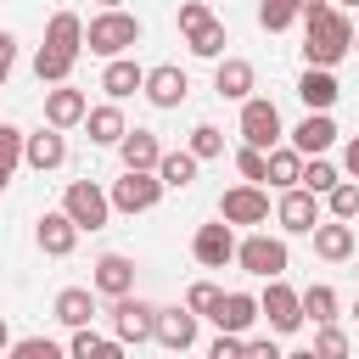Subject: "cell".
Wrapping results in <instances>:
<instances>
[{
    "label": "cell",
    "instance_id": "6da1fadb",
    "mask_svg": "<svg viewBox=\"0 0 359 359\" xmlns=\"http://www.w3.org/2000/svg\"><path fill=\"white\" fill-rule=\"evenodd\" d=\"M353 50V22L342 6H320L314 17H303V56L309 67H337Z\"/></svg>",
    "mask_w": 359,
    "mask_h": 359
},
{
    "label": "cell",
    "instance_id": "7a4b0ae2",
    "mask_svg": "<svg viewBox=\"0 0 359 359\" xmlns=\"http://www.w3.org/2000/svg\"><path fill=\"white\" fill-rule=\"evenodd\" d=\"M84 45H90L95 56H123L129 45H140V17H129V11H118V6H107L101 17H90V22H84Z\"/></svg>",
    "mask_w": 359,
    "mask_h": 359
},
{
    "label": "cell",
    "instance_id": "3957f363",
    "mask_svg": "<svg viewBox=\"0 0 359 359\" xmlns=\"http://www.w3.org/2000/svg\"><path fill=\"white\" fill-rule=\"evenodd\" d=\"M107 196L118 213H151L163 202V180H157V168H123V180H112Z\"/></svg>",
    "mask_w": 359,
    "mask_h": 359
},
{
    "label": "cell",
    "instance_id": "277c9868",
    "mask_svg": "<svg viewBox=\"0 0 359 359\" xmlns=\"http://www.w3.org/2000/svg\"><path fill=\"white\" fill-rule=\"evenodd\" d=\"M62 213H67L79 230H107V219H112V196H107L95 180H73L67 196H62Z\"/></svg>",
    "mask_w": 359,
    "mask_h": 359
},
{
    "label": "cell",
    "instance_id": "5b68a950",
    "mask_svg": "<svg viewBox=\"0 0 359 359\" xmlns=\"http://www.w3.org/2000/svg\"><path fill=\"white\" fill-rule=\"evenodd\" d=\"M236 264H241L247 275H258V280H269V275H286V241H280V236H264V230H252L247 241H236Z\"/></svg>",
    "mask_w": 359,
    "mask_h": 359
},
{
    "label": "cell",
    "instance_id": "8992f818",
    "mask_svg": "<svg viewBox=\"0 0 359 359\" xmlns=\"http://www.w3.org/2000/svg\"><path fill=\"white\" fill-rule=\"evenodd\" d=\"M107 320H112V337H118L123 348H129V342L140 348V342H151L157 309H151V303H140L135 292H123V297H112V314H107Z\"/></svg>",
    "mask_w": 359,
    "mask_h": 359
},
{
    "label": "cell",
    "instance_id": "52a82bcc",
    "mask_svg": "<svg viewBox=\"0 0 359 359\" xmlns=\"http://www.w3.org/2000/svg\"><path fill=\"white\" fill-rule=\"evenodd\" d=\"M219 219H224V224H269V191L252 185V180L230 185V191L219 196Z\"/></svg>",
    "mask_w": 359,
    "mask_h": 359
},
{
    "label": "cell",
    "instance_id": "ba28073f",
    "mask_svg": "<svg viewBox=\"0 0 359 359\" xmlns=\"http://www.w3.org/2000/svg\"><path fill=\"white\" fill-rule=\"evenodd\" d=\"M258 320H269L275 337H292V331L303 325V303H297V292H292L280 275H269V292L258 297Z\"/></svg>",
    "mask_w": 359,
    "mask_h": 359
},
{
    "label": "cell",
    "instance_id": "9c48e42d",
    "mask_svg": "<svg viewBox=\"0 0 359 359\" xmlns=\"http://www.w3.org/2000/svg\"><path fill=\"white\" fill-rule=\"evenodd\" d=\"M241 140L258 146V151H269V146L280 140V112H275V101H264V95H247V101H241Z\"/></svg>",
    "mask_w": 359,
    "mask_h": 359
},
{
    "label": "cell",
    "instance_id": "30bf717a",
    "mask_svg": "<svg viewBox=\"0 0 359 359\" xmlns=\"http://www.w3.org/2000/svg\"><path fill=\"white\" fill-rule=\"evenodd\" d=\"M275 219H280V230L309 236V230L320 224V196H314V191H303V185H286V191H280V202H275Z\"/></svg>",
    "mask_w": 359,
    "mask_h": 359
},
{
    "label": "cell",
    "instance_id": "8fae6325",
    "mask_svg": "<svg viewBox=\"0 0 359 359\" xmlns=\"http://www.w3.org/2000/svg\"><path fill=\"white\" fill-rule=\"evenodd\" d=\"M236 224H224V219H213V224H202L196 236H191V252H196V264L202 269H224L230 258H236V236H230Z\"/></svg>",
    "mask_w": 359,
    "mask_h": 359
},
{
    "label": "cell",
    "instance_id": "7c38bea8",
    "mask_svg": "<svg viewBox=\"0 0 359 359\" xmlns=\"http://www.w3.org/2000/svg\"><path fill=\"white\" fill-rule=\"evenodd\" d=\"M146 101L151 107H180L185 95H191V79H185V67H174V62H163V67H146Z\"/></svg>",
    "mask_w": 359,
    "mask_h": 359
},
{
    "label": "cell",
    "instance_id": "4fadbf2b",
    "mask_svg": "<svg viewBox=\"0 0 359 359\" xmlns=\"http://www.w3.org/2000/svg\"><path fill=\"white\" fill-rule=\"evenodd\" d=\"M84 112H90V95L73 90L67 79H62L56 90H45V123H50V129H73V123H84Z\"/></svg>",
    "mask_w": 359,
    "mask_h": 359
},
{
    "label": "cell",
    "instance_id": "5bb4252c",
    "mask_svg": "<svg viewBox=\"0 0 359 359\" xmlns=\"http://www.w3.org/2000/svg\"><path fill=\"white\" fill-rule=\"evenodd\" d=\"M151 342H163L168 353H185V348H196V314H191V309H157Z\"/></svg>",
    "mask_w": 359,
    "mask_h": 359
},
{
    "label": "cell",
    "instance_id": "9a60e30c",
    "mask_svg": "<svg viewBox=\"0 0 359 359\" xmlns=\"http://www.w3.org/2000/svg\"><path fill=\"white\" fill-rule=\"evenodd\" d=\"M22 163L28 168H39V174H50V168H62L67 163V140H62V129H39V135H22Z\"/></svg>",
    "mask_w": 359,
    "mask_h": 359
},
{
    "label": "cell",
    "instance_id": "2e32d148",
    "mask_svg": "<svg viewBox=\"0 0 359 359\" xmlns=\"http://www.w3.org/2000/svg\"><path fill=\"white\" fill-rule=\"evenodd\" d=\"M90 286H95L101 297H123V292H135V258H123V252H101Z\"/></svg>",
    "mask_w": 359,
    "mask_h": 359
},
{
    "label": "cell",
    "instance_id": "e0dca14e",
    "mask_svg": "<svg viewBox=\"0 0 359 359\" xmlns=\"http://www.w3.org/2000/svg\"><path fill=\"white\" fill-rule=\"evenodd\" d=\"M252 84H258V73H252L247 56H219V67H213V90H219L224 101H247Z\"/></svg>",
    "mask_w": 359,
    "mask_h": 359
},
{
    "label": "cell",
    "instance_id": "ac0fdd59",
    "mask_svg": "<svg viewBox=\"0 0 359 359\" xmlns=\"http://www.w3.org/2000/svg\"><path fill=\"white\" fill-rule=\"evenodd\" d=\"M34 241H39V252H50V258H67L73 247H79V224L56 208V213H39V230H34Z\"/></svg>",
    "mask_w": 359,
    "mask_h": 359
},
{
    "label": "cell",
    "instance_id": "d6986e66",
    "mask_svg": "<svg viewBox=\"0 0 359 359\" xmlns=\"http://www.w3.org/2000/svg\"><path fill=\"white\" fill-rule=\"evenodd\" d=\"M208 320H213L219 331H247V325L258 320V297H252V292H219V303L208 309Z\"/></svg>",
    "mask_w": 359,
    "mask_h": 359
},
{
    "label": "cell",
    "instance_id": "ffe728a7",
    "mask_svg": "<svg viewBox=\"0 0 359 359\" xmlns=\"http://www.w3.org/2000/svg\"><path fill=\"white\" fill-rule=\"evenodd\" d=\"M337 95H342V84H337V73H331V67H309V73L297 79V101H303L309 112H331V107H337Z\"/></svg>",
    "mask_w": 359,
    "mask_h": 359
},
{
    "label": "cell",
    "instance_id": "44dd1931",
    "mask_svg": "<svg viewBox=\"0 0 359 359\" xmlns=\"http://www.w3.org/2000/svg\"><path fill=\"white\" fill-rule=\"evenodd\" d=\"M180 34H185L191 56H208V62H219V56H224V22H219L213 11H202V17H196V22H185Z\"/></svg>",
    "mask_w": 359,
    "mask_h": 359
},
{
    "label": "cell",
    "instance_id": "7402d4cb",
    "mask_svg": "<svg viewBox=\"0 0 359 359\" xmlns=\"http://www.w3.org/2000/svg\"><path fill=\"white\" fill-rule=\"evenodd\" d=\"M309 236H314V252H320L325 264H342V258H353V219H331V224H314Z\"/></svg>",
    "mask_w": 359,
    "mask_h": 359
},
{
    "label": "cell",
    "instance_id": "603a6c76",
    "mask_svg": "<svg viewBox=\"0 0 359 359\" xmlns=\"http://www.w3.org/2000/svg\"><path fill=\"white\" fill-rule=\"evenodd\" d=\"M146 84V67L140 62H129V56H107V73H101V90L112 95V101H129L135 90Z\"/></svg>",
    "mask_w": 359,
    "mask_h": 359
},
{
    "label": "cell",
    "instance_id": "cb8c5ba5",
    "mask_svg": "<svg viewBox=\"0 0 359 359\" xmlns=\"http://www.w3.org/2000/svg\"><path fill=\"white\" fill-rule=\"evenodd\" d=\"M331 140H337V123H331V112H309V118L292 129V146H297L303 157H314V151H331Z\"/></svg>",
    "mask_w": 359,
    "mask_h": 359
},
{
    "label": "cell",
    "instance_id": "d4e9b609",
    "mask_svg": "<svg viewBox=\"0 0 359 359\" xmlns=\"http://www.w3.org/2000/svg\"><path fill=\"white\" fill-rule=\"evenodd\" d=\"M118 157H123V168H157V157H163V140H157L151 129H123V140H118Z\"/></svg>",
    "mask_w": 359,
    "mask_h": 359
},
{
    "label": "cell",
    "instance_id": "484cf974",
    "mask_svg": "<svg viewBox=\"0 0 359 359\" xmlns=\"http://www.w3.org/2000/svg\"><path fill=\"white\" fill-rule=\"evenodd\" d=\"M84 129H90V140H95V146H118L129 123H123L118 101H107V107H90V112H84Z\"/></svg>",
    "mask_w": 359,
    "mask_h": 359
},
{
    "label": "cell",
    "instance_id": "4316f807",
    "mask_svg": "<svg viewBox=\"0 0 359 359\" xmlns=\"http://www.w3.org/2000/svg\"><path fill=\"white\" fill-rule=\"evenodd\" d=\"M297 174H303V151H297V146H269V151H264V180H269V185L286 191V185H297Z\"/></svg>",
    "mask_w": 359,
    "mask_h": 359
},
{
    "label": "cell",
    "instance_id": "83f0119b",
    "mask_svg": "<svg viewBox=\"0 0 359 359\" xmlns=\"http://www.w3.org/2000/svg\"><path fill=\"white\" fill-rule=\"evenodd\" d=\"M196 168H202V163L191 157V146H185V151H163V157H157V180H163V191H185V185L196 180Z\"/></svg>",
    "mask_w": 359,
    "mask_h": 359
},
{
    "label": "cell",
    "instance_id": "f1b7e54d",
    "mask_svg": "<svg viewBox=\"0 0 359 359\" xmlns=\"http://www.w3.org/2000/svg\"><path fill=\"white\" fill-rule=\"evenodd\" d=\"M56 320H62V325H90V320H95L90 286H62V292H56Z\"/></svg>",
    "mask_w": 359,
    "mask_h": 359
},
{
    "label": "cell",
    "instance_id": "f546056e",
    "mask_svg": "<svg viewBox=\"0 0 359 359\" xmlns=\"http://www.w3.org/2000/svg\"><path fill=\"white\" fill-rule=\"evenodd\" d=\"M67 353H73V359H118L123 342H118V337H101V331H90V325H73Z\"/></svg>",
    "mask_w": 359,
    "mask_h": 359
},
{
    "label": "cell",
    "instance_id": "4dcf8cb0",
    "mask_svg": "<svg viewBox=\"0 0 359 359\" xmlns=\"http://www.w3.org/2000/svg\"><path fill=\"white\" fill-rule=\"evenodd\" d=\"M45 45H56V50H84V22L73 17V11H56L50 17V28H45Z\"/></svg>",
    "mask_w": 359,
    "mask_h": 359
},
{
    "label": "cell",
    "instance_id": "1f68e13d",
    "mask_svg": "<svg viewBox=\"0 0 359 359\" xmlns=\"http://www.w3.org/2000/svg\"><path fill=\"white\" fill-rule=\"evenodd\" d=\"M73 50H56V45H39L34 50V73H39V84H62L67 73H73Z\"/></svg>",
    "mask_w": 359,
    "mask_h": 359
},
{
    "label": "cell",
    "instance_id": "d6a6232c",
    "mask_svg": "<svg viewBox=\"0 0 359 359\" xmlns=\"http://www.w3.org/2000/svg\"><path fill=\"white\" fill-rule=\"evenodd\" d=\"M337 180H342V174H337V163H325V151H314V157L303 163V174H297V185H303V191H314V196H325Z\"/></svg>",
    "mask_w": 359,
    "mask_h": 359
},
{
    "label": "cell",
    "instance_id": "836d02e7",
    "mask_svg": "<svg viewBox=\"0 0 359 359\" xmlns=\"http://www.w3.org/2000/svg\"><path fill=\"white\" fill-rule=\"evenodd\" d=\"M297 303H303V320H314V325L337 320V292L331 286H309V292H297Z\"/></svg>",
    "mask_w": 359,
    "mask_h": 359
},
{
    "label": "cell",
    "instance_id": "e575fe53",
    "mask_svg": "<svg viewBox=\"0 0 359 359\" xmlns=\"http://www.w3.org/2000/svg\"><path fill=\"white\" fill-rule=\"evenodd\" d=\"M325 208H331V219H359V185L353 180H337L325 191Z\"/></svg>",
    "mask_w": 359,
    "mask_h": 359
},
{
    "label": "cell",
    "instance_id": "d590c367",
    "mask_svg": "<svg viewBox=\"0 0 359 359\" xmlns=\"http://www.w3.org/2000/svg\"><path fill=\"white\" fill-rule=\"evenodd\" d=\"M297 6H303V0H264V6H258V22H264L269 34H280V28L297 22Z\"/></svg>",
    "mask_w": 359,
    "mask_h": 359
},
{
    "label": "cell",
    "instance_id": "8d00e7d4",
    "mask_svg": "<svg viewBox=\"0 0 359 359\" xmlns=\"http://www.w3.org/2000/svg\"><path fill=\"white\" fill-rule=\"evenodd\" d=\"M219 151H224V135H219L213 123H196V129H191V157L208 163V157H219Z\"/></svg>",
    "mask_w": 359,
    "mask_h": 359
},
{
    "label": "cell",
    "instance_id": "74e56055",
    "mask_svg": "<svg viewBox=\"0 0 359 359\" xmlns=\"http://www.w3.org/2000/svg\"><path fill=\"white\" fill-rule=\"evenodd\" d=\"M314 353H325V359H342V353H348V337H342V331L325 320V325H314Z\"/></svg>",
    "mask_w": 359,
    "mask_h": 359
},
{
    "label": "cell",
    "instance_id": "f35d334b",
    "mask_svg": "<svg viewBox=\"0 0 359 359\" xmlns=\"http://www.w3.org/2000/svg\"><path fill=\"white\" fill-rule=\"evenodd\" d=\"M17 163H22V129L0 123V168H17Z\"/></svg>",
    "mask_w": 359,
    "mask_h": 359
},
{
    "label": "cell",
    "instance_id": "ab89813d",
    "mask_svg": "<svg viewBox=\"0 0 359 359\" xmlns=\"http://www.w3.org/2000/svg\"><path fill=\"white\" fill-rule=\"evenodd\" d=\"M236 174L252 180V185H264V151H258V146H241V151H236Z\"/></svg>",
    "mask_w": 359,
    "mask_h": 359
},
{
    "label": "cell",
    "instance_id": "60d3db41",
    "mask_svg": "<svg viewBox=\"0 0 359 359\" xmlns=\"http://www.w3.org/2000/svg\"><path fill=\"white\" fill-rule=\"evenodd\" d=\"M213 303H219V286H213V280H196V286H191V292H185V309H191V314H196V320H202V314H208V309H213Z\"/></svg>",
    "mask_w": 359,
    "mask_h": 359
},
{
    "label": "cell",
    "instance_id": "b9f144b4",
    "mask_svg": "<svg viewBox=\"0 0 359 359\" xmlns=\"http://www.w3.org/2000/svg\"><path fill=\"white\" fill-rule=\"evenodd\" d=\"M11 353H17V359H56L62 348H56L50 337H22V342H11Z\"/></svg>",
    "mask_w": 359,
    "mask_h": 359
},
{
    "label": "cell",
    "instance_id": "7bdbcfd3",
    "mask_svg": "<svg viewBox=\"0 0 359 359\" xmlns=\"http://www.w3.org/2000/svg\"><path fill=\"white\" fill-rule=\"evenodd\" d=\"M208 353H213V359H236V353H247V337H241V331H219Z\"/></svg>",
    "mask_w": 359,
    "mask_h": 359
},
{
    "label": "cell",
    "instance_id": "ee69618b",
    "mask_svg": "<svg viewBox=\"0 0 359 359\" xmlns=\"http://www.w3.org/2000/svg\"><path fill=\"white\" fill-rule=\"evenodd\" d=\"M11 67H17V39H11L6 28H0V84L11 79Z\"/></svg>",
    "mask_w": 359,
    "mask_h": 359
},
{
    "label": "cell",
    "instance_id": "f6af8a7d",
    "mask_svg": "<svg viewBox=\"0 0 359 359\" xmlns=\"http://www.w3.org/2000/svg\"><path fill=\"white\" fill-rule=\"evenodd\" d=\"M247 353H252V359H280V342H275V337H252Z\"/></svg>",
    "mask_w": 359,
    "mask_h": 359
},
{
    "label": "cell",
    "instance_id": "bcb514c9",
    "mask_svg": "<svg viewBox=\"0 0 359 359\" xmlns=\"http://www.w3.org/2000/svg\"><path fill=\"white\" fill-rule=\"evenodd\" d=\"M342 174H348V180H359V135L342 146Z\"/></svg>",
    "mask_w": 359,
    "mask_h": 359
},
{
    "label": "cell",
    "instance_id": "7dc6e473",
    "mask_svg": "<svg viewBox=\"0 0 359 359\" xmlns=\"http://www.w3.org/2000/svg\"><path fill=\"white\" fill-rule=\"evenodd\" d=\"M11 348V325H6V314H0V353Z\"/></svg>",
    "mask_w": 359,
    "mask_h": 359
},
{
    "label": "cell",
    "instance_id": "c3c4849f",
    "mask_svg": "<svg viewBox=\"0 0 359 359\" xmlns=\"http://www.w3.org/2000/svg\"><path fill=\"white\" fill-rule=\"evenodd\" d=\"M6 180H11V168H0V191H6Z\"/></svg>",
    "mask_w": 359,
    "mask_h": 359
},
{
    "label": "cell",
    "instance_id": "681fc988",
    "mask_svg": "<svg viewBox=\"0 0 359 359\" xmlns=\"http://www.w3.org/2000/svg\"><path fill=\"white\" fill-rule=\"evenodd\" d=\"M331 6H342V11H348V6H359V0H331Z\"/></svg>",
    "mask_w": 359,
    "mask_h": 359
},
{
    "label": "cell",
    "instance_id": "f907efd6",
    "mask_svg": "<svg viewBox=\"0 0 359 359\" xmlns=\"http://www.w3.org/2000/svg\"><path fill=\"white\" fill-rule=\"evenodd\" d=\"M353 50H359V28H353Z\"/></svg>",
    "mask_w": 359,
    "mask_h": 359
},
{
    "label": "cell",
    "instance_id": "816d5d0a",
    "mask_svg": "<svg viewBox=\"0 0 359 359\" xmlns=\"http://www.w3.org/2000/svg\"><path fill=\"white\" fill-rule=\"evenodd\" d=\"M101 6H118V0H101Z\"/></svg>",
    "mask_w": 359,
    "mask_h": 359
},
{
    "label": "cell",
    "instance_id": "f5cc1de1",
    "mask_svg": "<svg viewBox=\"0 0 359 359\" xmlns=\"http://www.w3.org/2000/svg\"><path fill=\"white\" fill-rule=\"evenodd\" d=\"M353 320H359V303H353Z\"/></svg>",
    "mask_w": 359,
    "mask_h": 359
},
{
    "label": "cell",
    "instance_id": "db71d44e",
    "mask_svg": "<svg viewBox=\"0 0 359 359\" xmlns=\"http://www.w3.org/2000/svg\"><path fill=\"white\" fill-rule=\"evenodd\" d=\"M353 275H359V264H353Z\"/></svg>",
    "mask_w": 359,
    "mask_h": 359
}]
</instances>
